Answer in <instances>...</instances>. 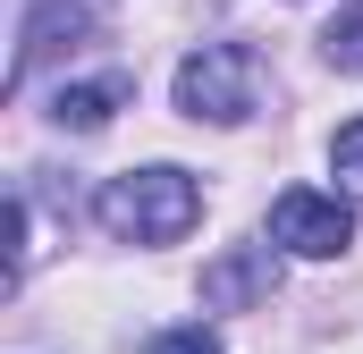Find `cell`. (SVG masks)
I'll list each match as a JSON object with an SVG mask.
<instances>
[{
    "label": "cell",
    "instance_id": "277c9868",
    "mask_svg": "<svg viewBox=\"0 0 363 354\" xmlns=\"http://www.w3.org/2000/svg\"><path fill=\"white\" fill-rule=\"evenodd\" d=\"M279 295V253L271 245H228L220 262H203V304L211 312H245Z\"/></svg>",
    "mask_w": 363,
    "mask_h": 354
},
{
    "label": "cell",
    "instance_id": "5b68a950",
    "mask_svg": "<svg viewBox=\"0 0 363 354\" xmlns=\"http://www.w3.org/2000/svg\"><path fill=\"white\" fill-rule=\"evenodd\" d=\"M93 34V8L85 0H34L26 8V34H17V68H9V93H26V76L51 59V51H77Z\"/></svg>",
    "mask_w": 363,
    "mask_h": 354
},
{
    "label": "cell",
    "instance_id": "7a4b0ae2",
    "mask_svg": "<svg viewBox=\"0 0 363 354\" xmlns=\"http://www.w3.org/2000/svg\"><path fill=\"white\" fill-rule=\"evenodd\" d=\"M254 101H262V68L245 42H203L178 68V110L194 127H237V118H254Z\"/></svg>",
    "mask_w": 363,
    "mask_h": 354
},
{
    "label": "cell",
    "instance_id": "52a82bcc",
    "mask_svg": "<svg viewBox=\"0 0 363 354\" xmlns=\"http://www.w3.org/2000/svg\"><path fill=\"white\" fill-rule=\"evenodd\" d=\"M321 51H330V68H347V76H363V0H347V8L330 17Z\"/></svg>",
    "mask_w": 363,
    "mask_h": 354
},
{
    "label": "cell",
    "instance_id": "8992f818",
    "mask_svg": "<svg viewBox=\"0 0 363 354\" xmlns=\"http://www.w3.org/2000/svg\"><path fill=\"white\" fill-rule=\"evenodd\" d=\"M127 101H135V76H101V85H60V93H51V118L85 135V127H101V118H110V110H127Z\"/></svg>",
    "mask_w": 363,
    "mask_h": 354
},
{
    "label": "cell",
    "instance_id": "ba28073f",
    "mask_svg": "<svg viewBox=\"0 0 363 354\" xmlns=\"http://www.w3.org/2000/svg\"><path fill=\"white\" fill-rule=\"evenodd\" d=\"M330 169H338V177L363 194V118H347V127L330 135Z\"/></svg>",
    "mask_w": 363,
    "mask_h": 354
},
{
    "label": "cell",
    "instance_id": "3957f363",
    "mask_svg": "<svg viewBox=\"0 0 363 354\" xmlns=\"http://www.w3.org/2000/svg\"><path fill=\"white\" fill-rule=\"evenodd\" d=\"M271 245L279 253H304V262H338L355 245V211L321 185H287L271 202Z\"/></svg>",
    "mask_w": 363,
    "mask_h": 354
},
{
    "label": "cell",
    "instance_id": "6da1fadb",
    "mask_svg": "<svg viewBox=\"0 0 363 354\" xmlns=\"http://www.w3.org/2000/svg\"><path fill=\"white\" fill-rule=\"evenodd\" d=\"M93 219L118 236V245H178L186 228L203 219V185L169 161H152V169H127L110 177L101 194H93Z\"/></svg>",
    "mask_w": 363,
    "mask_h": 354
},
{
    "label": "cell",
    "instance_id": "9c48e42d",
    "mask_svg": "<svg viewBox=\"0 0 363 354\" xmlns=\"http://www.w3.org/2000/svg\"><path fill=\"white\" fill-rule=\"evenodd\" d=\"M152 354H220V338H211V329H161Z\"/></svg>",
    "mask_w": 363,
    "mask_h": 354
}]
</instances>
